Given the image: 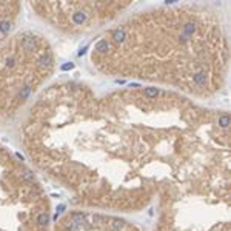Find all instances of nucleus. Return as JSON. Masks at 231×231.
Returning a JSON list of instances; mask_svg holds the SVG:
<instances>
[{"label": "nucleus", "instance_id": "4", "mask_svg": "<svg viewBox=\"0 0 231 231\" xmlns=\"http://www.w3.org/2000/svg\"><path fill=\"white\" fill-rule=\"evenodd\" d=\"M56 231H140L136 225L99 211H72L66 214Z\"/></svg>", "mask_w": 231, "mask_h": 231}, {"label": "nucleus", "instance_id": "2", "mask_svg": "<svg viewBox=\"0 0 231 231\" xmlns=\"http://www.w3.org/2000/svg\"><path fill=\"white\" fill-rule=\"evenodd\" d=\"M94 68L206 99L228 79L229 43L216 10L171 5L130 16L103 31L89 49Z\"/></svg>", "mask_w": 231, "mask_h": 231}, {"label": "nucleus", "instance_id": "1", "mask_svg": "<svg viewBox=\"0 0 231 231\" xmlns=\"http://www.w3.org/2000/svg\"><path fill=\"white\" fill-rule=\"evenodd\" d=\"M66 133L49 168L83 206L139 211L156 231H229V114L153 86L96 94L65 82L39 111Z\"/></svg>", "mask_w": 231, "mask_h": 231}, {"label": "nucleus", "instance_id": "3", "mask_svg": "<svg viewBox=\"0 0 231 231\" xmlns=\"http://www.w3.org/2000/svg\"><path fill=\"white\" fill-rule=\"evenodd\" d=\"M131 5V2H57L36 3L34 8L56 28L59 25L68 33H86L116 19Z\"/></svg>", "mask_w": 231, "mask_h": 231}]
</instances>
